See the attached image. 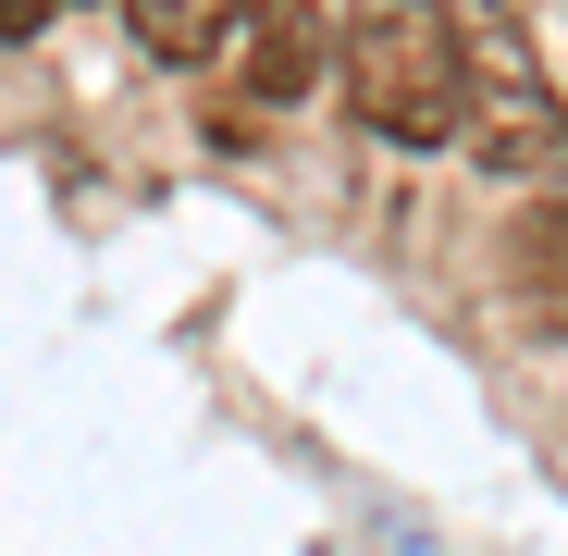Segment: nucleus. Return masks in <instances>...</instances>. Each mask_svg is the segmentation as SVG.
<instances>
[{
    "label": "nucleus",
    "instance_id": "nucleus-6",
    "mask_svg": "<svg viewBox=\"0 0 568 556\" xmlns=\"http://www.w3.org/2000/svg\"><path fill=\"white\" fill-rule=\"evenodd\" d=\"M50 13H62V0H0V38H38Z\"/></svg>",
    "mask_w": 568,
    "mask_h": 556
},
{
    "label": "nucleus",
    "instance_id": "nucleus-5",
    "mask_svg": "<svg viewBox=\"0 0 568 556\" xmlns=\"http://www.w3.org/2000/svg\"><path fill=\"white\" fill-rule=\"evenodd\" d=\"M507 272H519V297H531V322H544V334H568V199H544V211L519 223Z\"/></svg>",
    "mask_w": 568,
    "mask_h": 556
},
{
    "label": "nucleus",
    "instance_id": "nucleus-2",
    "mask_svg": "<svg viewBox=\"0 0 568 556\" xmlns=\"http://www.w3.org/2000/svg\"><path fill=\"white\" fill-rule=\"evenodd\" d=\"M483 173H568V100L544 87L531 38L495 13L483 38H469V137H457Z\"/></svg>",
    "mask_w": 568,
    "mask_h": 556
},
{
    "label": "nucleus",
    "instance_id": "nucleus-4",
    "mask_svg": "<svg viewBox=\"0 0 568 556\" xmlns=\"http://www.w3.org/2000/svg\"><path fill=\"white\" fill-rule=\"evenodd\" d=\"M124 26L149 38V62H199V50H235L247 0H124Z\"/></svg>",
    "mask_w": 568,
    "mask_h": 556
},
{
    "label": "nucleus",
    "instance_id": "nucleus-1",
    "mask_svg": "<svg viewBox=\"0 0 568 556\" xmlns=\"http://www.w3.org/2000/svg\"><path fill=\"white\" fill-rule=\"evenodd\" d=\"M346 112L384 149H457L469 137V26L445 0H371L346 26Z\"/></svg>",
    "mask_w": 568,
    "mask_h": 556
},
{
    "label": "nucleus",
    "instance_id": "nucleus-3",
    "mask_svg": "<svg viewBox=\"0 0 568 556\" xmlns=\"http://www.w3.org/2000/svg\"><path fill=\"white\" fill-rule=\"evenodd\" d=\"M235 74H247V100H310L322 74H346V38L322 26V0H247Z\"/></svg>",
    "mask_w": 568,
    "mask_h": 556
}]
</instances>
